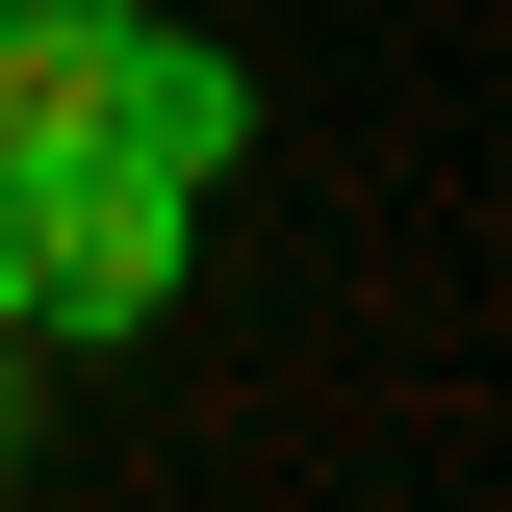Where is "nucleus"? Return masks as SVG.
I'll use <instances>...</instances> for the list:
<instances>
[{
    "label": "nucleus",
    "mask_w": 512,
    "mask_h": 512,
    "mask_svg": "<svg viewBox=\"0 0 512 512\" xmlns=\"http://www.w3.org/2000/svg\"><path fill=\"white\" fill-rule=\"evenodd\" d=\"M154 308H180V180L0 154V333H154Z\"/></svg>",
    "instance_id": "nucleus-1"
},
{
    "label": "nucleus",
    "mask_w": 512,
    "mask_h": 512,
    "mask_svg": "<svg viewBox=\"0 0 512 512\" xmlns=\"http://www.w3.org/2000/svg\"><path fill=\"white\" fill-rule=\"evenodd\" d=\"M231 128H256V103H231V52L128 26V103H103V154H128V180H180V205H205V180H231Z\"/></svg>",
    "instance_id": "nucleus-3"
},
{
    "label": "nucleus",
    "mask_w": 512,
    "mask_h": 512,
    "mask_svg": "<svg viewBox=\"0 0 512 512\" xmlns=\"http://www.w3.org/2000/svg\"><path fill=\"white\" fill-rule=\"evenodd\" d=\"M128 103V0H0V154H103Z\"/></svg>",
    "instance_id": "nucleus-2"
}]
</instances>
